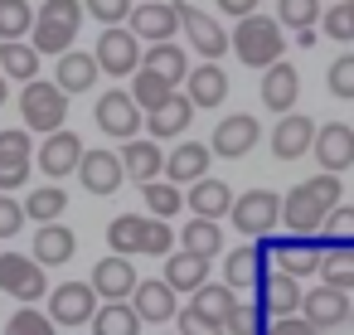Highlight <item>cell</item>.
I'll list each match as a JSON object with an SVG mask.
<instances>
[{"instance_id":"obj_1","label":"cell","mask_w":354,"mask_h":335,"mask_svg":"<svg viewBox=\"0 0 354 335\" xmlns=\"http://www.w3.org/2000/svg\"><path fill=\"white\" fill-rule=\"evenodd\" d=\"M339 199H344L339 175H335V170H320V175L301 180V185L281 199V224H286L291 233H301V238H315L320 224H325V214H330Z\"/></svg>"},{"instance_id":"obj_2","label":"cell","mask_w":354,"mask_h":335,"mask_svg":"<svg viewBox=\"0 0 354 335\" xmlns=\"http://www.w3.org/2000/svg\"><path fill=\"white\" fill-rule=\"evenodd\" d=\"M281 49H286L281 20L257 15V10L238 20V35H233V54H238V64H248V69H267V64L281 59Z\"/></svg>"},{"instance_id":"obj_3","label":"cell","mask_w":354,"mask_h":335,"mask_svg":"<svg viewBox=\"0 0 354 335\" xmlns=\"http://www.w3.org/2000/svg\"><path fill=\"white\" fill-rule=\"evenodd\" d=\"M20 112H25V132H59L68 122V93L59 83H39L30 78L25 93H20Z\"/></svg>"},{"instance_id":"obj_4","label":"cell","mask_w":354,"mask_h":335,"mask_svg":"<svg viewBox=\"0 0 354 335\" xmlns=\"http://www.w3.org/2000/svg\"><path fill=\"white\" fill-rule=\"evenodd\" d=\"M49 267L30 253H0V291H10L15 301H44V291H49V277H44Z\"/></svg>"},{"instance_id":"obj_5","label":"cell","mask_w":354,"mask_h":335,"mask_svg":"<svg viewBox=\"0 0 354 335\" xmlns=\"http://www.w3.org/2000/svg\"><path fill=\"white\" fill-rule=\"evenodd\" d=\"M97 69L102 73H112V78H122V73H136L141 69V39H136V30L127 25H107L102 35H97Z\"/></svg>"},{"instance_id":"obj_6","label":"cell","mask_w":354,"mask_h":335,"mask_svg":"<svg viewBox=\"0 0 354 335\" xmlns=\"http://www.w3.org/2000/svg\"><path fill=\"white\" fill-rule=\"evenodd\" d=\"M228 219H233L238 233H252V238H257V233H272L277 219H281V199H277L272 190H248V194L233 199Z\"/></svg>"},{"instance_id":"obj_7","label":"cell","mask_w":354,"mask_h":335,"mask_svg":"<svg viewBox=\"0 0 354 335\" xmlns=\"http://www.w3.org/2000/svg\"><path fill=\"white\" fill-rule=\"evenodd\" d=\"M97 301L102 296L93 282H64L49 291V316H54V325H83L97 316Z\"/></svg>"},{"instance_id":"obj_8","label":"cell","mask_w":354,"mask_h":335,"mask_svg":"<svg viewBox=\"0 0 354 335\" xmlns=\"http://www.w3.org/2000/svg\"><path fill=\"white\" fill-rule=\"evenodd\" d=\"M175 6H180V35H189V44H194L199 59H223L233 49V39L223 35V25L214 15H199L194 6H185V0H175Z\"/></svg>"},{"instance_id":"obj_9","label":"cell","mask_w":354,"mask_h":335,"mask_svg":"<svg viewBox=\"0 0 354 335\" xmlns=\"http://www.w3.org/2000/svg\"><path fill=\"white\" fill-rule=\"evenodd\" d=\"M127 25H131L136 39H146V44L175 39V35H180V6H175V0H141Z\"/></svg>"},{"instance_id":"obj_10","label":"cell","mask_w":354,"mask_h":335,"mask_svg":"<svg viewBox=\"0 0 354 335\" xmlns=\"http://www.w3.org/2000/svg\"><path fill=\"white\" fill-rule=\"evenodd\" d=\"M141 102L131 98V93H122V88H112V93H102L97 98V127L107 132V136H122V141H131L136 132H141Z\"/></svg>"},{"instance_id":"obj_11","label":"cell","mask_w":354,"mask_h":335,"mask_svg":"<svg viewBox=\"0 0 354 335\" xmlns=\"http://www.w3.org/2000/svg\"><path fill=\"white\" fill-rule=\"evenodd\" d=\"M35 170V146H30V132H0V190H25Z\"/></svg>"},{"instance_id":"obj_12","label":"cell","mask_w":354,"mask_h":335,"mask_svg":"<svg viewBox=\"0 0 354 335\" xmlns=\"http://www.w3.org/2000/svg\"><path fill=\"white\" fill-rule=\"evenodd\" d=\"M257 136H262V127H257V117L252 112H233V117H223L218 127H214V156H223V161H243L252 146H257Z\"/></svg>"},{"instance_id":"obj_13","label":"cell","mask_w":354,"mask_h":335,"mask_svg":"<svg viewBox=\"0 0 354 335\" xmlns=\"http://www.w3.org/2000/svg\"><path fill=\"white\" fill-rule=\"evenodd\" d=\"M35 161H39V170H44L49 180H64V175H73L78 161H83V136H73L68 127H59V132L44 136V146L35 151Z\"/></svg>"},{"instance_id":"obj_14","label":"cell","mask_w":354,"mask_h":335,"mask_svg":"<svg viewBox=\"0 0 354 335\" xmlns=\"http://www.w3.org/2000/svg\"><path fill=\"white\" fill-rule=\"evenodd\" d=\"M301 277H291V272H262V282H257V306H262V316L267 320H277V316H296L301 311Z\"/></svg>"},{"instance_id":"obj_15","label":"cell","mask_w":354,"mask_h":335,"mask_svg":"<svg viewBox=\"0 0 354 335\" xmlns=\"http://www.w3.org/2000/svg\"><path fill=\"white\" fill-rule=\"evenodd\" d=\"M301 316H306L315 330H335V325L349 320V291L320 282V287H310V291L301 296Z\"/></svg>"},{"instance_id":"obj_16","label":"cell","mask_w":354,"mask_h":335,"mask_svg":"<svg viewBox=\"0 0 354 335\" xmlns=\"http://www.w3.org/2000/svg\"><path fill=\"white\" fill-rule=\"evenodd\" d=\"M315 141V122L306 112H281L277 127H272V156L277 161H301Z\"/></svg>"},{"instance_id":"obj_17","label":"cell","mask_w":354,"mask_h":335,"mask_svg":"<svg viewBox=\"0 0 354 335\" xmlns=\"http://www.w3.org/2000/svg\"><path fill=\"white\" fill-rule=\"evenodd\" d=\"M131 306H136V316H141V320L165 325V320H175V316H180V291H175L165 277H156V282H136Z\"/></svg>"},{"instance_id":"obj_18","label":"cell","mask_w":354,"mask_h":335,"mask_svg":"<svg viewBox=\"0 0 354 335\" xmlns=\"http://www.w3.org/2000/svg\"><path fill=\"white\" fill-rule=\"evenodd\" d=\"M310 151H315L320 170H335V175L349 170V165H354V127H344V122H325V127L315 132Z\"/></svg>"},{"instance_id":"obj_19","label":"cell","mask_w":354,"mask_h":335,"mask_svg":"<svg viewBox=\"0 0 354 335\" xmlns=\"http://www.w3.org/2000/svg\"><path fill=\"white\" fill-rule=\"evenodd\" d=\"M185 93H189L194 112H214V107H223V98H228V73H223L214 59H204L199 69L185 73Z\"/></svg>"},{"instance_id":"obj_20","label":"cell","mask_w":354,"mask_h":335,"mask_svg":"<svg viewBox=\"0 0 354 335\" xmlns=\"http://www.w3.org/2000/svg\"><path fill=\"white\" fill-rule=\"evenodd\" d=\"M136 282H141V277H136V267H131L127 253H112V257H102V262L93 267V287H97L102 301H131Z\"/></svg>"},{"instance_id":"obj_21","label":"cell","mask_w":354,"mask_h":335,"mask_svg":"<svg viewBox=\"0 0 354 335\" xmlns=\"http://www.w3.org/2000/svg\"><path fill=\"white\" fill-rule=\"evenodd\" d=\"M296 98H301V73H296L286 59L267 64V69H262V107H267V112H291Z\"/></svg>"},{"instance_id":"obj_22","label":"cell","mask_w":354,"mask_h":335,"mask_svg":"<svg viewBox=\"0 0 354 335\" xmlns=\"http://www.w3.org/2000/svg\"><path fill=\"white\" fill-rule=\"evenodd\" d=\"M194 122V102H189V93H170L160 107H151L146 112V132L156 136V141H170V136H185V127Z\"/></svg>"},{"instance_id":"obj_23","label":"cell","mask_w":354,"mask_h":335,"mask_svg":"<svg viewBox=\"0 0 354 335\" xmlns=\"http://www.w3.org/2000/svg\"><path fill=\"white\" fill-rule=\"evenodd\" d=\"M78 175H83V190L88 194H112V190H122V156H112V151H88L83 146V161H78Z\"/></svg>"},{"instance_id":"obj_24","label":"cell","mask_w":354,"mask_h":335,"mask_svg":"<svg viewBox=\"0 0 354 335\" xmlns=\"http://www.w3.org/2000/svg\"><path fill=\"white\" fill-rule=\"evenodd\" d=\"M209 161H214V146L180 141L175 151H165V180H175V185H194L199 175H209Z\"/></svg>"},{"instance_id":"obj_25","label":"cell","mask_w":354,"mask_h":335,"mask_svg":"<svg viewBox=\"0 0 354 335\" xmlns=\"http://www.w3.org/2000/svg\"><path fill=\"white\" fill-rule=\"evenodd\" d=\"M185 204H189L194 214H204V219H223V214L233 209V185H223V180H214V175H199V180L185 190Z\"/></svg>"},{"instance_id":"obj_26","label":"cell","mask_w":354,"mask_h":335,"mask_svg":"<svg viewBox=\"0 0 354 335\" xmlns=\"http://www.w3.org/2000/svg\"><path fill=\"white\" fill-rule=\"evenodd\" d=\"M73 253H78V238H73V228H64L59 219H49V224L35 228V257H39L44 267H64Z\"/></svg>"},{"instance_id":"obj_27","label":"cell","mask_w":354,"mask_h":335,"mask_svg":"<svg viewBox=\"0 0 354 335\" xmlns=\"http://www.w3.org/2000/svg\"><path fill=\"white\" fill-rule=\"evenodd\" d=\"M97 78H102V69H97V54H78V49L59 54V73H54V83H59L64 93H88Z\"/></svg>"},{"instance_id":"obj_28","label":"cell","mask_w":354,"mask_h":335,"mask_svg":"<svg viewBox=\"0 0 354 335\" xmlns=\"http://www.w3.org/2000/svg\"><path fill=\"white\" fill-rule=\"evenodd\" d=\"M122 170L136 180V185H146V180H156L160 170H165V151H160V141L151 136V141H127V151H122Z\"/></svg>"},{"instance_id":"obj_29","label":"cell","mask_w":354,"mask_h":335,"mask_svg":"<svg viewBox=\"0 0 354 335\" xmlns=\"http://www.w3.org/2000/svg\"><path fill=\"white\" fill-rule=\"evenodd\" d=\"M39 49L35 44H25V39H0V73L6 78H15V83H30V78H39Z\"/></svg>"},{"instance_id":"obj_30","label":"cell","mask_w":354,"mask_h":335,"mask_svg":"<svg viewBox=\"0 0 354 335\" xmlns=\"http://www.w3.org/2000/svg\"><path fill=\"white\" fill-rule=\"evenodd\" d=\"M277 267L281 272H291V277H315L320 272V248H315V238H286V243H277Z\"/></svg>"},{"instance_id":"obj_31","label":"cell","mask_w":354,"mask_h":335,"mask_svg":"<svg viewBox=\"0 0 354 335\" xmlns=\"http://www.w3.org/2000/svg\"><path fill=\"white\" fill-rule=\"evenodd\" d=\"M165 282L175 287V291H199L204 282H209V257H199V253H170L165 257Z\"/></svg>"},{"instance_id":"obj_32","label":"cell","mask_w":354,"mask_h":335,"mask_svg":"<svg viewBox=\"0 0 354 335\" xmlns=\"http://www.w3.org/2000/svg\"><path fill=\"white\" fill-rule=\"evenodd\" d=\"M141 69H156L160 78H170V83L180 88L185 73H189V54H185L175 39H160V44H151V49L141 54Z\"/></svg>"},{"instance_id":"obj_33","label":"cell","mask_w":354,"mask_h":335,"mask_svg":"<svg viewBox=\"0 0 354 335\" xmlns=\"http://www.w3.org/2000/svg\"><path fill=\"white\" fill-rule=\"evenodd\" d=\"M223 282H228L233 291H243V287H257V282H262V248H252V243L233 248V253L223 257Z\"/></svg>"},{"instance_id":"obj_34","label":"cell","mask_w":354,"mask_h":335,"mask_svg":"<svg viewBox=\"0 0 354 335\" xmlns=\"http://www.w3.org/2000/svg\"><path fill=\"white\" fill-rule=\"evenodd\" d=\"M73 39H78V25H68V20H49V15H35V35H30V44L39 49V54H68L73 49Z\"/></svg>"},{"instance_id":"obj_35","label":"cell","mask_w":354,"mask_h":335,"mask_svg":"<svg viewBox=\"0 0 354 335\" xmlns=\"http://www.w3.org/2000/svg\"><path fill=\"white\" fill-rule=\"evenodd\" d=\"M180 243H185L189 253H199V257H218V253H223V228H218V219L194 214V219L180 228Z\"/></svg>"},{"instance_id":"obj_36","label":"cell","mask_w":354,"mask_h":335,"mask_svg":"<svg viewBox=\"0 0 354 335\" xmlns=\"http://www.w3.org/2000/svg\"><path fill=\"white\" fill-rule=\"evenodd\" d=\"M93 335H141V316L131 301H107L93 316Z\"/></svg>"},{"instance_id":"obj_37","label":"cell","mask_w":354,"mask_h":335,"mask_svg":"<svg viewBox=\"0 0 354 335\" xmlns=\"http://www.w3.org/2000/svg\"><path fill=\"white\" fill-rule=\"evenodd\" d=\"M320 282L354 296V243H335V248L320 253Z\"/></svg>"},{"instance_id":"obj_38","label":"cell","mask_w":354,"mask_h":335,"mask_svg":"<svg viewBox=\"0 0 354 335\" xmlns=\"http://www.w3.org/2000/svg\"><path fill=\"white\" fill-rule=\"evenodd\" d=\"M107 243H112V253L136 257V253L146 248V219H141V214H117V219L107 224Z\"/></svg>"},{"instance_id":"obj_39","label":"cell","mask_w":354,"mask_h":335,"mask_svg":"<svg viewBox=\"0 0 354 335\" xmlns=\"http://www.w3.org/2000/svg\"><path fill=\"white\" fill-rule=\"evenodd\" d=\"M64 209H68V190H59V185H39V190L25 194V214H30L35 224H49V219H59Z\"/></svg>"},{"instance_id":"obj_40","label":"cell","mask_w":354,"mask_h":335,"mask_svg":"<svg viewBox=\"0 0 354 335\" xmlns=\"http://www.w3.org/2000/svg\"><path fill=\"white\" fill-rule=\"evenodd\" d=\"M131 78H136V83H131V98L141 102V112H151V107H160V102H165V98L175 93V83H170V78H160L156 69H136Z\"/></svg>"},{"instance_id":"obj_41","label":"cell","mask_w":354,"mask_h":335,"mask_svg":"<svg viewBox=\"0 0 354 335\" xmlns=\"http://www.w3.org/2000/svg\"><path fill=\"white\" fill-rule=\"evenodd\" d=\"M141 194H146V209L156 219H170V214L185 209V190H175V180H146Z\"/></svg>"},{"instance_id":"obj_42","label":"cell","mask_w":354,"mask_h":335,"mask_svg":"<svg viewBox=\"0 0 354 335\" xmlns=\"http://www.w3.org/2000/svg\"><path fill=\"white\" fill-rule=\"evenodd\" d=\"M35 30L30 0H0V39H25Z\"/></svg>"},{"instance_id":"obj_43","label":"cell","mask_w":354,"mask_h":335,"mask_svg":"<svg viewBox=\"0 0 354 335\" xmlns=\"http://www.w3.org/2000/svg\"><path fill=\"white\" fill-rule=\"evenodd\" d=\"M189 301H194L199 311H209L214 320H223V316L233 311V301H238V291H233L228 282H218V287H214V282H204L199 291H189Z\"/></svg>"},{"instance_id":"obj_44","label":"cell","mask_w":354,"mask_h":335,"mask_svg":"<svg viewBox=\"0 0 354 335\" xmlns=\"http://www.w3.org/2000/svg\"><path fill=\"white\" fill-rule=\"evenodd\" d=\"M315 238H325V248H335V243H354V204L339 199V204L325 214V224H320Z\"/></svg>"},{"instance_id":"obj_45","label":"cell","mask_w":354,"mask_h":335,"mask_svg":"<svg viewBox=\"0 0 354 335\" xmlns=\"http://www.w3.org/2000/svg\"><path fill=\"white\" fill-rule=\"evenodd\" d=\"M6 335H54V316H49V311H35V301H25V306L6 320Z\"/></svg>"},{"instance_id":"obj_46","label":"cell","mask_w":354,"mask_h":335,"mask_svg":"<svg viewBox=\"0 0 354 335\" xmlns=\"http://www.w3.org/2000/svg\"><path fill=\"white\" fill-rule=\"evenodd\" d=\"M320 15H325L320 0H277V20H281L286 30H310Z\"/></svg>"},{"instance_id":"obj_47","label":"cell","mask_w":354,"mask_h":335,"mask_svg":"<svg viewBox=\"0 0 354 335\" xmlns=\"http://www.w3.org/2000/svg\"><path fill=\"white\" fill-rule=\"evenodd\" d=\"M228 335H262V306L257 301H233V311L223 316Z\"/></svg>"},{"instance_id":"obj_48","label":"cell","mask_w":354,"mask_h":335,"mask_svg":"<svg viewBox=\"0 0 354 335\" xmlns=\"http://www.w3.org/2000/svg\"><path fill=\"white\" fill-rule=\"evenodd\" d=\"M175 320H180V335H228V330H223V320H214V316H209V311H199L194 301H189V306H180V316H175Z\"/></svg>"},{"instance_id":"obj_49","label":"cell","mask_w":354,"mask_h":335,"mask_svg":"<svg viewBox=\"0 0 354 335\" xmlns=\"http://www.w3.org/2000/svg\"><path fill=\"white\" fill-rule=\"evenodd\" d=\"M83 10H88L97 25H127L131 10H136V0H83Z\"/></svg>"},{"instance_id":"obj_50","label":"cell","mask_w":354,"mask_h":335,"mask_svg":"<svg viewBox=\"0 0 354 335\" xmlns=\"http://www.w3.org/2000/svg\"><path fill=\"white\" fill-rule=\"evenodd\" d=\"M320 30H325V39H354V0L330 6V10L320 15Z\"/></svg>"},{"instance_id":"obj_51","label":"cell","mask_w":354,"mask_h":335,"mask_svg":"<svg viewBox=\"0 0 354 335\" xmlns=\"http://www.w3.org/2000/svg\"><path fill=\"white\" fill-rule=\"evenodd\" d=\"M170 248H175V233H170V224L151 214V219H146V248H141V253H146V257H170Z\"/></svg>"},{"instance_id":"obj_52","label":"cell","mask_w":354,"mask_h":335,"mask_svg":"<svg viewBox=\"0 0 354 335\" xmlns=\"http://www.w3.org/2000/svg\"><path fill=\"white\" fill-rule=\"evenodd\" d=\"M325 83H330V93L335 98H354V54H339L335 64H330V73H325Z\"/></svg>"},{"instance_id":"obj_53","label":"cell","mask_w":354,"mask_h":335,"mask_svg":"<svg viewBox=\"0 0 354 335\" xmlns=\"http://www.w3.org/2000/svg\"><path fill=\"white\" fill-rule=\"evenodd\" d=\"M25 219H30V214H25V204H20V199H10L6 190H0V238H15V233L25 228Z\"/></svg>"},{"instance_id":"obj_54","label":"cell","mask_w":354,"mask_h":335,"mask_svg":"<svg viewBox=\"0 0 354 335\" xmlns=\"http://www.w3.org/2000/svg\"><path fill=\"white\" fill-rule=\"evenodd\" d=\"M262 335H320L306 316H277L272 325H262Z\"/></svg>"},{"instance_id":"obj_55","label":"cell","mask_w":354,"mask_h":335,"mask_svg":"<svg viewBox=\"0 0 354 335\" xmlns=\"http://www.w3.org/2000/svg\"><path fill=\"white\" fill-rule=\"evenodd\" d=\"M49 20H68V25H83V0H44V10Z\"/></svg>"},{"instance_id":"obj_56","label":"cell","mask_w":354,"mask_h":335,"mask_svg":"<svg viewBox=\"0 0 354 335\" xmlns=\"http://www.w3.org/2000/svg\"><path fill=\"white\" fill-rule=\"evenodd\" d=\"M218 10H223V15H233V20H243V15H252V10H257V0H218Z\"/></svg>"},{"instance_id":"obj_57","label":"cell","mask_w":354,"mask_h":335,"mask_svg":"<svg viewBox=\"0 0 354 335\" xmlns=\"http://www.w3.org/2000/svg\"><path fill=\"white\" fill-rule=\"evenodd\" d=\"M6 98H10V78H0V107H6Z\"/></svg>"},{"instance_id":"obj_58","label":"cell","mask_w":354,"mask_h":335,"mask_svg":"<svg viewBox=\"0 0 354 335\" xmlns=\"http://www.w3.org/2000/svg\"><path fill=\"white\" fill-rule=\"evenodd\" d=\"M349 320H354V296H349Z\"/></svg>"}]
</instances>
